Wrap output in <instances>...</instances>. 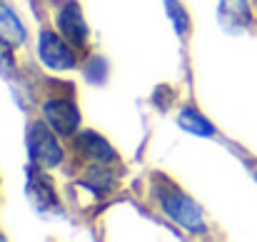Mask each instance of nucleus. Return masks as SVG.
<instances>
[{"mask_svg":"<svg viewBox=\"0 0 257 242\" xmlns=\"http://www.w3.org/2000/svg\"><path fill=\"white\" fill-rule=\"evenodd\" d=\"M160 205L163 212L175 220L180 227L190 230V232H205V220H202V210L187 197L182 195L177 187H168L160 190Z\"/></svg>","mask_w":257,"mask_h":242,"instance_id":"obj_1","label":"nucleus"},{"mask_svg":"<svg viewBox=\"0 0 257 242\" xmlns=\"http://www.w3.org/2000/svg\"><path fill=\"white\" fill-rule=\"evenodd\" d=\"M55 130L45 123H33L28 130V153L30 160L43 167H55L63 162V148L53 135Z\"/></svg>","mask_w":257,"mask_h":242,"instance_id":"obj_2","label":"nucleus"},{"mask_svg":"<svg viewBox=\"0 0 257 242\" xmlns=\"http://www.w3.org/2000/svg\"><path fill=\"white\" fill-rule=\"evenodd\" d=\"M43 115H45V123L58 133V135H73L80 125V112L78 107L65 100V97H53V100H45L43 105Z\"/></svg>","mask_w":257,"mask_h":242,"instance_id":"obj_3","label":"nucleus"},{"mask_svg":"<svg viewBox=\"0 0 257 242\" xmlns=\"http://www.w3.org/2000/svg\"><path fill=\"white\" fill-rule=\"evenodd\" d=\"M40 60L53 68V70H73L75 68V53L53 33V30H43L40 33Z\"/></svg>","mask_w":257,"mask_h":242,"instance_id":"obj_4","label":"nucleus"},{"mask_svg":"<svg viewBox=\"0 0 257 242\" xmlns=\"http://www.w3.org/2000/svg\"><path fill=\"white\" fill-rule=\"evenodd\" d=\"M58 30H60V33L65 35V40H70L75 48L85 45L87 25H85V20H83L80 8H78L75 3H68V5L60 8V13H58Z\"/></svg>","mask_w":257,"mask_h":242,"instance_id":"obj_5","label":"nucleus"},{"mask_svg":"<svg viewBox=\"0 0 257 242\" xmlns=\"http://www.w3.org/2000/svg\"><path fill=\"white\" fill-rule=\"evenodd\" d=\"M220 23L230 33H240L250 25V5L247 0H222L220 3Z\"/></svg>","mask_w":257,"mask_h":242,"instance_id":"obj_6","label":"nucleus"},{"mask_svg":"<svg viewBox=\"0 0 257 242\" xmlns=\"http://www.w3.org/2000/svg\"><path fill=\"white\" fill-rule=\"evenodd\" d=\"M78 148L85 153V158L95 162H112L115 160V153H112V148L100 138V135H95V133H90V130H83L80 135H78Z\"/></svg>","mask_w":257,"mask_h":242,"instance_id":"obj_7","label":"nucleus"},{"mask_svg":"<svg viewBox=\"0 0 257 242\" xmlns=\"http://www.w3.org/2000/svg\"><path fill=\"white\" fill-rule=\"evenodd\" d=\"M28 195L33 200V205L38 210H48V207H55L58 200H55V192L50 187V182L45 177H38L35 172H30V182H28Z\"/></svg>","mask_w":257,"mask_h":242,"instance_id":"obj_8","label":"nucleus"},{"mask_svg":"<svg viewBox=\"0 0 257 242\" xmlns=\"http://www.w3.org/2000/svg\"><path fill=\"white\" fill-rule=\"evenodd\" d=\"M0 38H5L10 45L25 43V28L20 25L18 15L5 3H0Z\"/></svg>","mask_w":257,"mask_h":242,"instance_id":"obj_9","label":"nucleus"},{"mask_svg":"<svg viewBox=\"0 0 257 242\" xmlns=\"http://www.w3.org/2000/svg\"><path fill=\"white\" fill-rule=\"evenodd\" d=\"M177 123H180V128L182 130H187V133H192V135H215V128H212V123H207L195 107H185L180 115H177Z\"/></svg>","mask_w":257,"mask_h":242,"instance_id":"obj_10","label":"nucleus"},{"mask_svg":"<svg viewBox=\"0 0 257 242\" xmlns=\"http://www.w3.org/2000/svg\"><path fill=\"white\" fill-rule=\"evenodd\" d=\"M83 182H85L87 187H92L95 192H110V187L115 185V177H112V172L105 167V162H100V165H95V167L87 170Z\"/></svg>","mask_w":257,"mask_h":242,"instance_id":"obj_11","label":"nucleus"},{"mask_svg":"<svg viewBox=\"0 0 257 242\" xmlns=\"http://www.w3.org/2000/svg\"><path fill=\"white\" fill-rule=\"evenodd\" d=\"M165 8H168V15L172 18V23H175V28H177V33L182 35L185 30H187V15H185V10H182V5L177 3V0H165Z\"/></svg>","mask_w":257,"mask_h":242,"instance_id":"obj_12","label":"nucleus"}]
</instances>
